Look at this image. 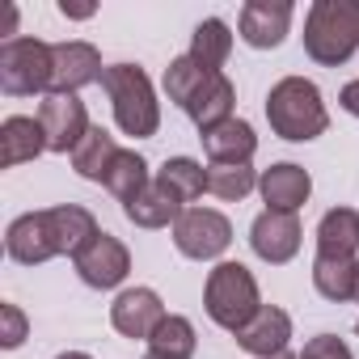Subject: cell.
Returning a JSON list of instances; mask_svg holds the SVG:
<instances>
[{
  "mask_svg": "<svg viewBox=\"0 0 359 359\" xmlns=\"http://www.w3.org/2000/svg\"><path fill=\"white\" fill-rule=\"evenodd\" d=\"M97 220L89 208L81 203H64V208H47V212H26L9 224L5 233V254L22 266H39L51 262L60 254H81L93 237H97Z\"/></svg>",
  "mask_w": 359,
  "mask_h": 359,
  "instance_id": "6da1fadb",
  "label": "cell"
},
{
  "mask_svg": "<svg viewBox=\"0 0 359 359\" xmlns=\"http://www.w3.org/2000/svg\"><path fill=\"white\" fill-rule=\"evenodd\" d=\"M266 123L287 144H309V140L325 135L330 114H325L321 89L313 81H304V76H283L266 93Z\"/></svg>",
  "mask_w": 359,
  "mask_h": 359,
  "instance_id": "7a4b0ae2",
  "label": "cell"
},
{
  "mask_svg": "<svg viewBox=\"0 0 359 359\" xmlns=\"http://www.w3.org/2000/svg\"><path fill=\"white\" fill-rule=\"evenodd\" d=\"M304 51L321 68H338L359 51V0H317L304 18Z\"/></svg>",
  "mask_w": 359,
  "mask_h": 359,
  "instance_id": "3957f363",
  "label": "cell"
},
{
  "mask_svg": "<svg viewBox=\"0 0 359 359\" xmlns=\"http://www.w3.org/2000/svg\"><path fill=\"white\" fill-rule=\"evenodd\" d=\"M102 89L114 106V123L123 127V135H135V140L156 135L161 102H156V89L140 64H110L102 72Z\"/></svg>",
  "mask_w": 359,
  "mask_h": 359,
  "instance_id": "277c9868",
  "label": "cell"
},
{
  "mask_svg": "<svg viewBox=\"0 0 359 359\" xmlns=\"http://www.w3.org/2000/svg\"><path fill=\"white\" fill-rule=\"evenodd\" d=\"M203 309L208 317L220 325V330H245L258 309H262V296H258V279L250 275V266L241 262H220L212 275H208V287H203Z\"/></svg>",
  "mask_w": 359,
  "mask_h": 359,
  "instance_id": "5b68a950",
  "label": "cell"
},
{
  "mask_svg": "<svg viewBox=\"0 0 359 359\" xmlns=\"http://www.w3.org/2000/svg\"><path fill=\"white\" fill-rule=\"evenodd\" d=\"M0 89L9 97H30L51 89V47L43 39L0 43Z\"/></svg>",
  "mask_w": 359,
  "mask_h": 359,
  "instance_id": "8992f818",
  "label": "cell"
},
{
  "mask_svg": "<svg viewBox=\"0 0 359 359\" xmlns=\"http://www.w3.org/2000/svg\"><path fill=\"white\" fill-rule=\"evenodd\" d=\"M173 245H177V254H187L195 262H212L233 245V224H229V216H220L212 208H187L173 224Z\"/></svg>",
  "mask_w": 359,
  "mask_h": 359,
  "instance_id": "52a82bcc",
  "label": "cell"
},
{
  "mask_svg": "<svg viewBox=\"0 0 359 359\" xmlns=\"http://www.w3.org/2000/svg\"><path fill=\"white\" fill-rule=\"evenodd\" d=\"M39 123L47 131V152H76L89 135V110L76 93H47L39 106Z\"/></svg>",
  "mask_w": 359,
  "mask_h": 359,
  "instance_id": "ba28073f",
  "label": "cell"
},
{
  "mask_svg": "<svg viewBox=\"0 0 359 359\" xmlns=\"http://www.w3.org/2000/svg\"><path fill=\"white\" fill-rule=\"evenodd\" d=\"M72 262H76V275H81L89 287H97V292L118 287V283L127 279V271H131L127 245H123L118 237H110V233H97Z\"/></svg>",
  "mask_w": 359,
  "mask_h": 359,
  "instance_id": "9c48e42d",
  "label": "cell"
},
{
  "mask_svg": "<svg viewBox=\"0 0 359 359\" xmlns=\"http://www.w3.org/2000/svg\"><path fill=\"white\" fill-rule=\"evenodd\" d=\"M102 51L93 43H55L51 47V93H76L93 81H102Z\"/></svg>",
  "mask_w": 359,
  "mask_h": 359,
  "instance_id": "30bf717a",
  "label": "cell"
},
{
  "mask_svg": "<svg viewBox=\"0 0 359 359\" xmlns=\"http://www.w3.org/2000/svg\"><path fill=\"white\" fill-rule=\"evenodd\" d=\"M300 237H304V229H300L296 212H262V216L250 224V245H254V254H258L262 262H271V266L292 262V258L300 254Z\"/></svg>",
  "mask_w": 359,
  "mask_h": 359,
  "instance_id": "8fae6325",
  "label": "cell"
},
{
  "mask_svg": "<svg viewBox=\"0 0 359 359\" xmlns=\"http://www.w3.org/2000/svg\"><path fill=\"white\" fill-rule=\"evenodd\" d=\"M169 313H165V304H161V296L152 292V287H127V292H118L114 296V304H110V325L123 334V338H152V330L165 321Z\"/></svg>",
  "mask_w": 359,
  "mask_h": 359,
  "instance_id": "7c38bea8",
  "label": "cell"
},
{
  "mask_svg": "<svg viewBox=\"0 0 359 359\" xmlns=\"http://www.w3.org/2000/svg\"><path fill=\"white\" fill-rule=\"evenodd\" d=\"M237 30L254 51H275L292 30V5L287 0H250V5H241Z\"/></svg>",
  "mask_w": 359,
  "mask_h": 359,
  "instance_id": "4fadbf2b",
  "label": "cell"
},
{
  "mask_svg": "<svg viewBox=\"0 0 359 359\" xmlns=\"http://www.w3.org/2000/svg\"><path fill=\"white\" fill-rule=\"evenodd\" d=\"M258 191H262L266 212H300L313 195V177H309V169H300L292 161H279L258 177Z\"/></svg>",
  "mask_w": 359,
  "mask_h": 359,
  "instance_id": "5bb4252c",
  "label": "cell"
},
{
  "mask_svg": "<svg viewBox=\"0 0 359 359\" xmlns=\"http://www.w3.org/2000/svg\"><path fill=\"white\" fill-rule=\"evenodd\" d=\"M287 338H292V317L275 304H262L258 317L245 330H237V342L258 359H279L287 351Z\"/></svg>",
  "mask_w": 359,
  "mask_h": 359,
  "instance_id": "9a60e30c",
  "label": "cell"
},
{
  "mask_svg": "<svg viewBox=\"0 0 359 359\" xmlns=\"http://www.w3.org/2000/svg\"><path fill=\"white\" fill-rule=\"evenodd\" d=\"M199 140H203V152L212 156V165H250V156L258 152V135L245 118H229V123L203 131Z\"/></svg>",
  "mask_w": 359,
  "mask_h": 359,
  "instance_id": "2e32d148",
  "label": "cell"
},
{
  "mask_svg": "<svg viewBox=\"0 0 359 359\" xmlns=\"http://www.w3.org/2000/svg\"><path fill=\"white\" fill-rule=\"evenodd\" d=\"M39 152H47V131L39 118L30 114H9L0 123V165L13 169L22 161H34Z\"/></svg>",
  "mask_w": 359,
  "mask_h": 359,
  "instance_id": "e0dca14e",
  "label": "cell"
},
{
  "mask_svg": "<svg viewBox=\"0 0 359 359\" xmlns=\"http://www.w3.org/2000/svg\"><path fill=\"white\" fill-rule=\"evenodd\" d=\"M313 287L334 300V304H346L359 296V258H334V254H317L313 262Z\"/></svg>",
  "mask_w": 359,
  "mask_h": 359,
  "instance_id": "ac0fdd59",
  "label": "cell"
},
{
  "mask_svg": "<svg viewBox=\"0 0 359 359\" xmlns=\"http://www.w3.org/2000/svg\"><path fill=\"white\" fill-rule=\"evenodd\" d=\"M233 102H237L233 81H229L224 72H216V76L195 93V102L187 106V114L195 118V127H199V131H212V127H220V123H229V118H233Z\"/></svg>",
  "mask_w": 359,
  "mask_h": 359,
  "instance_id": "d6986e66",
  "label": "cell"
},
{
  "mask_svg": "<svg viewBox=\"0 0 359 359\" xmlns=\"http://www.w3.org/2000/svg\"><path fill=\"white\" fill-rule=\"evenodd\" d=\"M317 254L334 258H359V212L330 208L317 224Z\"/></svg>",
  "mask_w": 359,
  "mask_h": 359,
  "instance_id": "ffe728a7",
  "label": "cell"
},
{
  "mask_svg": "<svg viewBox=\"0 0 359 359\" xmlns=\"http://www.w3.org/2000/svg\"><path fill=\"white\" fill-rule=\"evenodd\" d=\"M156 187L169 191L177 203H195L203 191H208V169L191 156H169L156 173Z\"/></svg>",
  "mask_w": 359,
  "mask_h": 359,
  "instance_id": "44dd1931",
  "label": "cell"
},
{
  "mask_svg": "<svg viewBox=\"0 0 359 359\" xmlns=\"http://www.w3.org/2000/svg\"><path fill=\"white\" fill-rule=\"evenodd\" d=\"M182 212H187V208L177 203L169 191H161L156 182L123 208V216H127L135 229H165V224H177V216H182Z\"/></svg>",
  "mask_w": 359,
  "mask_h": 359,
  "instance_id": "7402d4cb",
  "label": "cell"
},
{
  "mask_svg": "<svg viewBox=\"0 0 359 359\" xmlns=\"http://www.w3.org/2000/svg\"><path fill=\"white\" fill-rule=\"evenodd\" d=\"M118 144L106 127H89V135L81 140V148L72 152V169L85 177V182H106V169L114 165Z\"/></svg>",
  "mask_w": 359,
  "mask_h": 359,
  "instance_id": "603a6c76",
  "label": "cell"
},
{
  "mask_svg": "<svg viewBox=\"0 0 359 359\" xmlns=\"http://www.w3.org/2000/svg\"><path fill=\"white\" fill-rule=\"evenodd\" d=\"M229 51H233V30H229V22L208 18V22L195 26V34H191V51H187V55H191L195 64H203L208 72H220L224 60H229Z\"/></svg>",
  "mask_w": 359,
  "mask_h": 359,
  "instance_id": "cb8c5ba5",
  "label": "cell"
},
{
  "mask_svg": "<svg viewBox=\"0 0 359 359\" xmlns=\"http://www.w3.org/2000/svg\"><path fill=\"white\" fill-rule=\"evenodd\" d=\"M123 208L135 199V195H144L152 182H148V165H144V156L140 152H127V148H118V156H114V165L106 169V182H102Z\"/></svg>",
  "mask_w": 359,
  "mask_h": 359,
  "instance_id": "d4e9b609",
  "label": "cell"
},
{
  "mask_svg": "<svg viewBox=\"0 0 359 359\" xmlns=\"http://www.w3.org/2000/svg\"><path fill=\"white\" fill-rule=\"evenodd\" d=\"M148 346H152V355H165V359H191V355H195V346H199V334H195L191 317L169 313V317L152 330Z\"/></svg>",
  "mask_w": 359,
  "mask_h": 359,
  "instance_id": "484cf974",
  "label": "cell"
},
{
  "mask_svg": "<svg viewBox=\"0 0 359 359\" xmlns=\"http://www.w3.org/2000/svg\"><path fill=\"white\" fill-rule=\"evenodd\" d=\"M212 76H216V72H208V68L195 64L191 55H177V60L165 68V93H169V102H177V106L187 110V106L195 102V93H199Z\"/></svg>",
  "mask_w": 359,
  "mask_h": 359,
  "instance_id": "4316f807",
  "label": "cell"
},
{
  "mask_svg": "<svg viewBox=\"0 0 359 359\" xmlns=\"http://www.w3.org/2000/svg\"><path fill=\"white\" fill-rule=\"evenodd\" d=\"M258 187V173L250 165H208V191L224 203H241Z\"/></svg>",
  "mask_w": 359,
  "mask_h": 359,
  "instance_id": "83f0119b",
  "label": "cell"
},
{
  "mask_svg": "<svg viewBox=\"0 0 359 359\" xmlns=\"http://www.w3.org/2000/svg\"><path fill=\"white\" fill-rule=\"evenodd\" d=\"M0 321H5V334H0V346L5 351H18L22 342H26V334H30V321H26V313L18 309V304H0Z\"/></svg>",
  "mask_w": 359,
  "mask_h": 359,
  "instance_id": "f1b7e54d",
  "label": "cell"
},
{
  "mask_svg": "<svg viewBox=\"0 0 359 359\" xmlns=\"http://www.w3.org/2000/svg\"><path fill=\"white\" fill-rule=\"evenodd\" d=\"M300 359H351V346L342 338H334V334H317V338L304 342Z\"/></svg>",
  "mask_w": 359,
  "mask_h": 359,
  "instance_id": "f546056e",
  "label": "cell"
},
{
  "mask_svg": "<svg viewBox=\"0 0 359 359\" xmlns=\"http://www.w3.org/2000/svg\"><path fill=\"white\" fill-rule=\"evenodd\" d=\"M338 106H342L346 114H355V118H359V81L342 85V93H338Z\"/></svg>",
  "mask_w": 359,
  "mask_h": 359,
  "instance_id": "4dcf8cb0",
  "label": "cell"
},
{
  "mask_svg": "<svg viewBox=\"0 0 359 359\" xmlns=\"http://www.w3.org/2000/svg\"><path fill=\"white\" fill-rule=\"evenodd\" d=\"M60 13H64V18L85 22V18H93V5H68V0H60Z\"/></svg>",
  "mask_w": 359,
  "mask_h": 359,
  "instance_id": "1f68e13d",
  "label": "cell"
},
{
  "mask_svg": "<svg viewBox=\"0 0 359 359\" xmlns=\"http://www.w3.org/2000/svg\"><path fill=\"white\" fill-rule=\"evenodd\" d=\"M13 30H18V9L9 5V9H5V43H13V39H18Z\"/></svg>",
  "mask_w": 359,
  "mask_h": 359,
  "instance_id": "d6a6232c",
  "label": "cell"
},
{
  "mask_svg": "<svg viewBox=\"0 0 359 359\" xmlns=\"http://www.w3.org/2000/svg\"><path fill=\"white\" fill-rule=\"evenodd\" d=\"M55 359H93V355H85V351H64V355H55Z\"/></svg>",
  "mask_w": 359,
  "mask_h": 359,
  "instance_id": "836d02e7",
  "label": "cell"
},
{
  "mask_svg": "<svg viewBox=\"0 0 359 359\" xmlns=\"http://www.w3.org/2000/svg\"><path fill=\"white\" fill-rule=\"evenodd\" d=\"M279 359H300V355H292V351H283V355H279Z\"/></svg>",
  "mask_w": 359,
  "mask_h": 359,
  "instance_id": "e575fe53",
  "label": "cell"
},
{
  "mask_svg": "<svg viewBox=\"0 0 359 359\" xmlns=\"http://www.w3.org/2000/svg\"><path fill=\"white\" fill-rule=\"evenodd\" d=\"M144 359H165V355H152V351H148V355H144Z\"/></svg>",
  "mask_w": 359,
  "mask_h": 359,
  "instance_id": "d590c367",
  "label": "cell"
},
{
  "mask_svg": "<svg viewBox=\"0 0 359 359\" xmlns=\"http://www.w3.org/2000/svg\"><path fill=\"white\" fill-rule=\"evenodd\" d=\"M355 334H359V325H355Z\"/></svg>",
  "mask_w": 359,
  "mask_h": 359,
  "instance_id": "8d00e7d4",
  "label": "cell"
},
{
  "mask_svg": "<svg viewBox=\"0 0 359 359\" xmlns=\"http://www.w3.org/2000/svg\"><path fill=\"white\" fill-rule=\"evenodd\" d=\"M355 300H359V296H355Z\"/></svg>",
  "mask_w": 359,
  "mask_h": 359,
  "instance_id": "74e56055",
  "label": "cell"
}]
</instances>
